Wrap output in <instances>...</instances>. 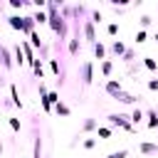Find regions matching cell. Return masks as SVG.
<instances>
[{
  "label": "cell",
  "instance_id": "8d00e7d4",
  "mask_svg": "<svg viewBox=\"0 0 158 158\" xmlns=\"http://www.w3.org/2000/svg\"><path fill=\"white\" fill-rule=\"evenodd\" d=\"M0 47H2V44H0Z\"/></svg>",
  "mask_w": 158,
  "mask_h": 158
},
{
  "label": "cell",
  "instance_id": "ffe728a7",
  "mask_svg": "<svg viewBox=\"0 0 158 158\" xmlns=\"http://www.w3.org/2000/svg\"><path fill=\"white\" fill-rule=\"evenodd\" d=\"M111 72H114V62L111 59H104L101 62V74L104 77H111Z\"/></svg>",
  "mask_w": 158,
  "mask_h": 158
},
{
  "label": "cell",
  "instance_id": "ba28073f",
  "mask_svg": "<svg viewBox=\"0 0 158 158\" xmlns=\"http://www.w3.org/2000/svg\"><path fill=\"white\" fill-rule=\"evenodd\" d=\"M138 153H143V156L158 153V143H148V141H141V143H138Z\"/></svg>",
  "mask_w": 158,
  "mask_h": 158
},
{
  "label": "cell",
  "instance_id": "277c9868",
  "mask_svg": "<svg viewBox=\"0 0 158 158\" xmlns=\"http://www.w3.org/2000/svg\"><path fill=\"white\" fill-rule=\"evenodd\" d=\"M84 37H86V44H96V32H94V22L91 20H84Z\"/></svg>",
  "mask_w": 158,
  "mask_h": 158
},
{
  "label": "cell",
  "instance_id": "6da1fadb",
  "mask_svg": "<svg viewBox=\"0 0 158 158\" xmlns=\"http://www.w3.org/2000/svg\"><path fill=\"white\" fill-rule=\"evenodd\" d=\"M106 121H109V126L111 128H116V126H121V128H126V131H136V126L131 123V116H126V114H109L106 116Z\"/></svg>",
  "mask_w": 158,
  "mask_h": 158
},
{
  "label": "cell",
  "instance_id": "484cf974",
  "mask_svg": "<svg viewBox=\"0 0 158 158\" xmlns=\"http://www.w3.org/2000/svg\"><path fill=\"white\" fill-rule=\"evenodd\" d=\"M94 128H96V121H94V118H86L84 126H81V131H94Z\"/></svg>",
  "mask_w": 158,
  "mask_h": 158
},
{
  "label": "cell",
  "instance_id": "d590c367",
  "mask_svg": "<svg viewBox=\"0 0 158 158\" xmlns=\"http://www.w3.org/2000/svg\"><path fill=\"white\" fill-rule=\"evenodd\" d=\"M0 106H2V101H0Z\"/></svg>",
  "mask_w": 158,
  "mask_h": 158
},
{
  "label": "cell",
  "instance_id": "1f68e13d",
  "mask_svg": "<svg viewBox=\"0 0 158 158\" xmlns=\"http://www.w3.org/2000/svg\"><path fill=\"white\" fill-rule=\"evenodd\" d=\"M151 91H158V77H153V79H148V84H146Z\"/></svg>",
  "mask_w": 158,
  "mask_h": 158
},
{
  "label": "cell",
  "instance_id": "4316f807",
  "mask_svg": "<svg viewBox=\"0 0 158 158\" xmlns=\"http://www.w3.org/2000/svg\"><path fill=\"white\" fill-rule=\"evenodd\" d=\"M128 156V148H121V151H116V153H109L106 158H126Z\"/></svg>",
  "mask_w": 158,
  "mask_h": 158
},
{
  "label": "cell",
  "instance_id": "9c48e42d",
  "mask_svg": "<svg viewBox=\"0 0 158 158\" xmlns=\"http://www.w3.org/2000/svg\"><path fill=\"white\" fill-rule=\"evenodd\" d=\"M42 62H44V59H42V57H37V59H35V62H32V72H35V77H37V79H40V81H42V79H44V67H42Z\"/></svg>",
  "mask_w": 158,
  "mask_h": 158
},
{
  "label": "cell",
  "instance_id": "d6a6232c",
  "mask_svg": "<svg viewBox=\"0 0 158 158\" xmlns=\"http://www.w3.org/2000/svg\"><path fill=\"white\" fill-rule=\"evenodd\" d=\"M10 7H15V10H22V7H25V2H22V0H10Z\"/></svg>",
  "mask_w": 158,
  "mask_h": 158
},
{
  "label": "cell",
  "instance_id": "4fadbf2b",
  "mask_svg": "<svg viewBox=\"0 0 158 158\" xmlns=\"http://www.w3.org/2000/svg\"><path fill=\"white\" fill-rule=\"evenodd\" d=\"M10 99H12V106H15V109H22V99H20L15 84H10Z\"/></svg>",
  "mask_w": 158,
  "mask_h": 158
},
{
  "label": "cell",
  "instance_id": "e0dca14e",
  "mask_svg": "<svg viewBox=\"0 0 158 158\" xmlns=\"http://www.w3.org/2000/svg\"><path fill=\"white\" fill-rule=\"evenodd\" d=\"M116 101H121V104H136L138 96H136V94H128V91H121V96H118Z\"/></svg>",
  "mask_w": 158,
  "mask_h": 158
},
{
  "label": "cell",
  "instance_id": "4dcf8cb0",
  "mask_svg": "<svg viewBox=\"0 0 158 158\" xmlns=\"http://www.w3.org/2000/svg\"><path fill=\"white\" fill-rule=\"evenodd\" d=\"M81 146H84L86 151H91V148H96V138H86V141H84Z\"/></svg>",
  "mask_w": 158,
  "mask_h": 158
},
{
  "label": "cell",
  "instance_id": "ac0fdd59",
  "mask_svg": "<svg viewBox=\"0 0 158 158\" xmlns=\"http://www.w3.org/2000/svg\"><path fill=\"white\" fill-rule=\"evenodd\" d=\"M79 47H81V42H79V32H77V35L69 40V54H77V52H79Z\"/></svg>",
  "mask_w": 158,
  "mask_h": 158
},
{
  "label": "cell",
  "instance_id": "7402d4cb",
  "mask_svg": "<svg viewBox=\"0 0 158 158\" xmlns=\"http://www.w3.org/2000/svg\"><path fill=\"white\" fill-rule=\"evenodd\" d=\"M32 20H35L37 25H44V22H49V15H47V12H40V10H37V12L32 15Z\"/></svg>",
  "mask_w": 158,
  "mask_h": 158
},
{
  "label": "cell",
  "instance_id": "83f0119b",
  "mask_svg": "<svg viewBox=\"0 0 158 158\" xmlns=\"http://www.w3.org/2000/svg\"><path fill=\"white\" fill-rule=\"evenodd\" d=\"M91 22H94V25H101V22H104V20H101V12H99V10H91Z\"/></svg>",
  "mask_w": 158,
  "mask_h": 158
},
{
  "label": "cell",
  "instance_id": "8992f818",
  "mask_svg": "<svg viewBox=\"0 0 158 158\" xmlns=\"http://www.w3.org/2000/svg\"><path fill=\"white\" fill-rule=\"evenodd\" d=\"M7 25L22 35V30H25V17H22V15H10V17H7Z\"/></svg>",
  "mask_w": 158,
  "mask_h": 158
},
{
  "label": "cell",
  "instance_id": "9a60e30c",
  "mask_svg": "<svg viewBox=\"0 0 158 158\" xmlns=\"http://www.w3.org/2000/svg\"><path fill=\"white\" fill-rule=\"evenodd\" d=\"M111 52H114V54H118V57H123V54H126V44H123V42H118V40H114V42H111Z\"/></svg>",
  "mask_w": 158,
  "mask_h": 158
},
{
  "label": "cell",
  "instance_id": "7a4b0ae2",
  "mask_svg": "<svg viewBox=\"0 0 158 158\" xmlns=\"http://www.w3.org/2000/svg\"><path fill=\"white\" fill-rule=\"evenodd\" d=\"M104 91H106L111 99H118V96H121V91H123V84H121L118 79H106V84H104Z\"/></svg>",
  "mask_w": 158,
  "mask_h": 158
},
{
  "label": "cell",
  "instance_id": "e575fe53",
  "mask_svg": "<svg viewBox=\"0 0 158 158\" xmlns=\"http://www.w3.org/2000/svg\"><path fill=\"white\" fill-rule=\"evenodd\" d=\"M2 148H5V146H2V143H0V153H2Z\"/></svg>",
  "mask_w": 158,
  "mask_h": 158
},
{
  "label": "cell",
  "instance_id": "d6986e66",
  "mask_svg": "<svg viewBox=\"0 0 158 158\" xmlns=\"http://www.w3.org/2000/svg\"><path fill=\"white\" fill-rule=\"evenodd\" d=\"M143 67H146L148 72H156V69H158V59H153V57H143Z\"/></svg>",
  "mask_w": 158,
  "mask_h": 158
},
{
  "label": "cell",
  "instance_id": "30bf717a",
  "mask_svg": "<svg viewBox=\"0 0 158 158\" xmlns=\"http://www.w3.org/2000/svg\"><path fill=\"white\" fill-rule=\"evenodd\" d=\"M143 118H146V111L136 106V109L131 111V123H133V126H141V121H143Z\"/></svg>",
  "mask_w": 158,
  "mask_h": 158
},
{
  "label": "cell",
  "instance_id": "8fae6325",
  "mask_svg": "<svg viewBox=\"0 0 158 158\" xmlns=\"http://www.w3.org/2000/svg\"><path fill=\"white\" fill-rule=\"evenodd\" d=\"M27 40H30V44H32V47H35L37 52H40V49L44 47V42H42V37H40V32H37V30H35V32H32V35H30Z\"/></svg>",
  "mask_w": 158,
  "mask_h": 158
},
{
  "label": "cell",
  "instance_id": "2e32d148",
  "mask_svg": "<svg viewBox=\"0 0 158 158\" xmlns=\"http://www.w3.org/2000/svg\"><path fill=\"white\" fill-rule=\"evenodd\" d=\"M12 54H15V64H17V67H22V64H25V54H22V47H20V44H15V47H12Z\"/></svg>",
  "mask_w": 158,
  "mask_h": 158
},
{
  "label": "cell",
  "instance_id": "52a82bcc",
  "mask_svg": "<svg viewBox=\"0 0 158 158\" xmlns=\"http://www.w3.org/2000/svg\"><path fill=\"white\" fill-rule=\"evenodd\" d=\"M54 114H57L59 118H69V114H72V109H69V106H67V104H64V101L59 99V101L54 104Z\"/></svg>",
  "mask_w": 158,
  "mask_h": 158
},
{
  "label": "cell",
  "instance_id": "5b68a950",
  "mask_svg": "<svg viewBox=\"0 0 158 158\" xmlns=\"http://www.w3.org/2000/svg\"><path fill=\"white\" fill-rule=\"evenodd\" d=\"M91 69H94L91 62H84V64H81V81H84V86H89L91 79H94V72H91Z\"/></svg>",
  "mask_w": 158,
  "mask_h": 158
},
{
  "label": "cell",
  "instance_id": "f1b7e54d",
  "mask_svg": "<svg viewBox=\"0 0 158 158\" xmlns=\"http://www.w3.org/2000/svg\"><path fill=\"white\" fill-rule=\"evenodd\" d=\"M133 57H136V54H133V49H126V54L121 57V62H126V64H131V62H133Z\"/></svg>",
  "mask_w": 158,
  "mask_h": 158
},
{
  "label": "cell",
  "instance_id": "836d02e7",
  "mask_svg": "<svg viewBox=\"0 0 158 158\" xmlns=\"http://www.w3.org/2000/svg\"><path fill=\"white\" fill-rule=\"evenodd\" d=\"M153 40H156V42H158V32H156V35H153Z\"/></svg>",
  "mask_w": 158,
  "mask_h": 158
},
{
  "label": "cell",
  "instance_id": "3957f363",
  "mask_svg": "<svg viewBox=\"0 0 158 158\" xmlns=\"http://www.w3.org/2000/svg\"><path fill=\"white\" fill-rule=\"evenodd\" d=\"M20 47H22V54H25V64H30V67H32V62L37 59V54H35L32 44H30L27 40H20Z\"/></svg>",
  "mask_w": 158,
  "mask_h": 158
},
{
  "label": "cell",
  "instance_id": "44dd1931",
  "mask_svg": "<svg viewBox=\"0 0 158 158\" xmlns=\"http://www.w3.org/2000/svg\"><path fill=\"white\" fill-rule=\"evenodd\" d=\"M111 133H114L111 126H99V128H96V136H99V138H111Z\"/></svg>",
  "mask_w": 158,
  "mask_h": 158
},
{
  "label": "cell",
  "instance_id": "cb8c5ba5",
  "mask_svg": "<svg viewBox=\"0 0 158 158\" xmlns=\"http://www.w3.org/2000/svg\"><path fill=\"white\" fill-rule=\"evenodd\" d=\"M106 35H109V37H116V35H118V25H116V22H109V25H106Z\"/></svg>",
  "mask_w": 158,
  "mask_h": 158
},
{
  "label": "cell",
  "instance_id": "f546056e",
  "mask_svg": "<svg viewBox=\"0 0 158 158\" xmlns=\"http://www.w3.org/2000/svg\"><path fill=\"white\" fill-rule=\"evenodd\" d=\"M151 22H153V20H151L148 15H141V30H146V27H151Z\"/></svg>",
  "mask_w": 158,
  "mask_h": 158
},
{
  "label": "cell",
  "instance_id": "d4e9b609",
  "mask_svg": "<svg viewBox=\"0 0 158 158\" xmlns=\"http://www.w3.org/2000/svg\"><path fill=\"white\" fill-rule=\"evenodd\" d=\"M133 40H136V44H143V42H146V40H148V32H146V30H138V32H136V37H133Z\"/></svg>",
  "mask_w": 158,
  "mask_h": 158
},
{
  "label": "cell",
  "instance_id": "7c38bea8",
  "mask_svg": "<svg viewBox=\"0 0 158 158\" xmlns=\"http://www.w3.org/2000/svg\"><path fill=\"white\" fill-rule=\"evenodd\" d=\"M91 49H94V57H96L99 62H104V59H106V47H104V42H96Z\"/></svg>",
  "mask_w": 158,
  "mask_h": 158
},
{
  "label": "cell",
  "instance_id": "5bb4252c",
  "mask_svg": "<svg viewBox=\"0 0 158 158\" xmlns=\"http://www.w3.org/2000/svg\"><path fill=\"white\" fill-rule=\"evenodd\" d=\"M146 118H148V121H146L148 128H158V111H153V109L146 111Z\"/></svg>",
  "mask_w": 158,
  "mask_h": 158
},
{
  "label": "cell",
  "instance_id": "603a6c76",
  "mask_svg": "<svg viewBox=\"0 0 158 158\" xmlns=\"http://www.w3.org/2000/svg\"><path fill=\"white\" fill-rule=\"evenodd\" d=\"M7 123H10V128H12V133H20V128H22V123H20V118H15V116H10V118H7Z\"/></svg>",
  "mask_w": 158,
  "mask_h": 158
}]
</instances>
